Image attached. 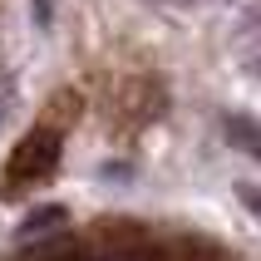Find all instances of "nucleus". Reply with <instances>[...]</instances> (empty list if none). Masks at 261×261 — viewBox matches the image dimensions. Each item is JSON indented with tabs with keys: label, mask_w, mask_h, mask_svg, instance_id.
I'll list each match as a JSON object with an SVG mask.
<instances>
[{
	"label": "nucleus",
	"mask_w": 261,
	"mask_h": 261,
	"mask_svg": "<svg viewBox=\"0 0 261 261\" xmlns=\"http://www.w3.org/2000/svg\"><path fill=\"white\" fill-rule=\"evenodd\" d=\"M74 256V232H55V237H25L20 261H69Z\"/></svg>",
	"instance_id": "nucleus-2"
},
{
	"label": "nucleus",
	"mask_w": 261,
	"mask_h": 261,
	"mask_svg": "<svg viewBox=\"0 0 261 261\" xmlns=\"http://www.w3.org/2000/svg\"><path fill=\"white\" fill-rule=\"evenodd\" d=\"M64 222H69L64 207H40V212H30V217H25L20 232H25V237H44V227H64Z\"/></svg>",
	"instance_id": "nucleus-3"
},
{
	"label": "nucleus",
	"mask_w": 261,
	"mask_h": 261,
	"mask_svg": "<svg viewBox=\"0 0 261 261\" xmlns=\"http://www.w3.org/2000/svg\"><path fill=\"white\" fill-rule=\"evenodd\" d=\"M222 133H227L242 153H256V128H251L247 118H227V123H222Z\"/></svg>",
	"instance_id": "nucleus-4"
},
{
	"label": "nucleus",
	"mask_w": 261,
	"mask_h": 261,
	"mask_svg": "<svg viewBox=\"0 0 261 261\" xmlns=\"http://www.w3.org/2000/svg\"><path fill=\"white\" fill-rule=\"evenodd\" d=\"M35 20L49 25V20H55V0H35Z\"/></svg>",
	"instance_id": "nucleus-5"
},
{
	"label": "nucleus",
	"mask_w": 261,
	"mask_h": 261,
	"mask_svg": "<svg viewBox=\"0 0 261 261\" xmlns=\"http://www.w3.org/2000/svg\"><path fill=\"white\" fill-rule=\"evenodd\" d=\"M55 163H59V133L55 128H35V133H25V138L15 143L10 163H5V182H10V188L40 182V177L55 173Z\"/></svg>",
	"instance_id": "nucleus-1"
}]
</instances>
